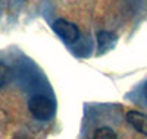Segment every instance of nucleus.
Returning <instances> with one entry per match:
<instances>
[{
	"label": "nucleus",
	"mask_w": 147,
	"mask_h": 139,
	"mask_svg": "<svg viewBox=\"0 0 147 139\" xmlns=\"http://www.w3.org/2000/svg\"><path fill=\"white\" fill-rule=\"evenodd\" d=\"M93 138L94 139H116L118 135L113 129L107 128V126H105V128H99L96 129L94 133H93Z\"/></svg>",
	"instance_id": "obj_5"
},
{
	"label": "nucleus",
	"mask_w": 147,
	"mask_h": 139,
	"mask_svg": "<svg viewBox=\"0 0 147 139\" xmlns=\"http://www.w3.org/2000/svg\"><path fill=\"white\" fill-rule=\"evenodd\" d=\"M127 122L128 124L132 126L134 130L140 132L141 135H146L147 136V114L141 111H136V110H131L127 113Z\"/></svg>",
	"instance_id": "obj_3"
},
{
	"label": "nucleus",
	"mask_w": 147,
	"mask_h": 139,
	"mask_svg": "<svg viewBox=\"0 0 147 139\" xmlns=\"http://www.w3.org/2000/svg\"><path fill=\"white\" fill-rule=\"evenodd\" d=\"M55 32L66 43H75L80 37V29L75 23H72L66 19H56L53 23Z\"/></svg>",
	"instance_id": "obj_2"
},
{
	"label": "nucleus",
	"mask_w": 147,
	"mask_h": 139,
	"mask_svg": "<svg viewBox=\"0 0 147 139\" xmlns=\"http://www.w3.org/2000/svg\"><path fill=\"white\" fill-rule=\"evenodd\" d=\"M144 94H146V100H147V86H146V90H144Z\"/></svg>",
	"instance_id": "obj_7"
},
{
	"label": "nucleus",
	"mask_w": 147,
	"mask_h": 139,
	"mask_svg": "<svg viewBox=\"0 0 147 139\" xmlns=\"http://www.w3.org/2000/svg\"><path fill=\"white\" fill-rule=\"evenodd\" d=\"M28 110L37 120H49L55 114V103L44 95H34L28 101Z\"/></svg>",
	"instance_id": "obj_1"
},
{
	"label": "nucleus",
	"mask_w": 147,
	"mask_h": 139,
	"mask_svg": "<svg viewBox=\"0 0 147 139\" xmlns=\"http://www.w3.org/2000/svg\"><path fill=\"white\" fill-rule=\"evenodd\" d=\"M116 41V37L112 32H107V31H100L97 34V43H99L100 50H109L112 48L113 44Z\"/></svg>",
	"instance_id": "obj_4"
},
{
	"label": "nucleus",
	"mask_w": 147,
	"mask_h": 139,
	"mask_svg": "<svg viewBox=\"0 0 147 139\" xmlns=\"http://www.w3.org/2000/svg\"><path fill=\"white\" fill-rule=\"evenodd\" d=\"M7 78H9V69L6 65L0 61V86H3L7 82Z\"/></svg>",
	"instance_id": "obj_6"
}]
</instances>
